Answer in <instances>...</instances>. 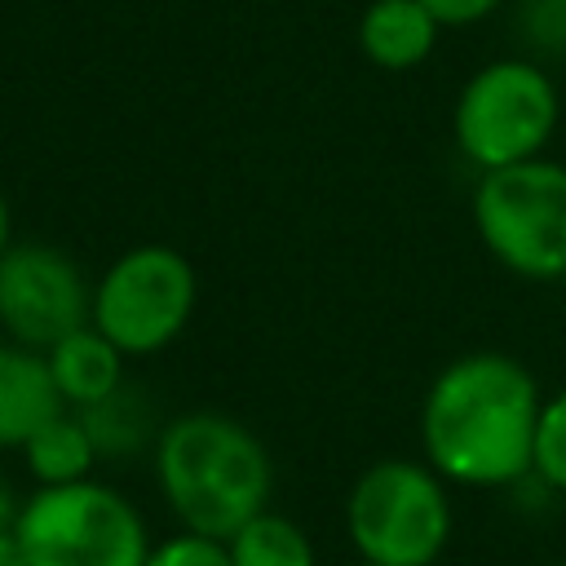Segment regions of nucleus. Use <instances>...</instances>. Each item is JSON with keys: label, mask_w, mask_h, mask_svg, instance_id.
Returning <instances> with one entry per match:
<instances>
[{"label": "nucleus", "mask_w": 566, "mask_h": 566, "mask_svg": "<svg viewBox=\"0 0 566 566\" xmlns=\"http://www.w3.org/2000/svg\"><path fill=\"white\" fill-rule=\"evenodd\" d=\"M486 252L522 279H566V164L544 155L486 168L473 186Z\"/></svg>", "instance_id": "obj_4"}, {"label": "nucleus", "mask_w": 566, "mask_h": 566, "mask_svg": "<svg viewBox=\"0 0 566 566\" xmlns=\"http://www.w3.org/2000/svg\"><path fill=\"white\" fill-rule=\"evenodd\" d=\"M155 473L177 522L212 539H230L248 517L270 509L274 469L265 442L221 411L168 420L155 438Z\"/></svg>", "instance_id": "obj_2"}, {"label": "nucleus", "mask_w": 566, "mask_h": 566, "mask_svg": "<svg viewBox=\"0 0 566 566\" xmlns=\"http://www.w3.org/2000/svg\"><path fill=\"white\" fill-rule=\"evenodd\" d=\"M44 358H49V371H53L62 402L80 411V407H93L124 385V358L128 354L111 336H102L93 323H84V327L66 332L57 345H49Z\"/></svg>", "instance_id": "obj_10"}, {"label": "nucleus", "mask_w": 566, "mask_h": 566, "mask_svg": "<svg viewBox=\"0 0 566 566\" xmlns=\"http://www.w3.org/2000/svg\"><path fill=\"white\" fill-rule=\"evenodd\" d=\"M447 478L433 464L380 460L358 473L345 526L363 562L376 566H433L451 539Z\"/></svg>", "instance_id": "obj_5"}, {"label": "nucleus", "mask_w": 566, "mask_h": 566, "mask_svg": "<svg viewBox=\"0 0 566 566\" xmlns=\"http://www.w3.org/2000/svg\"><path fill=\"white\" fill-rule=\"evenodd\" d=\"M13 531L27 566H142L150 553L133 500L93 478L35 486V495L22 500Z\"/></svg>", "instance_id": "obj_3"}, {"label": "nucleus", "mask_w": 566, "mask_h": 566, "mask_svg": "<svg viewBox=\"0 0 566 566\" xmlns=\"http://www.w3.org/2000/svg\"><path fill=\"white\" fill-rule=\"evenodd\" d=\"M442 27H473V22H482L500 0H420Z\"/></svg>", "instance_id": "obj_17"}, {"label": "nucleus", "mask_w": 566, "mask_h": 566, "mask_svg": "<svg viewBox=\"0 0 566 566\" xmlns=\"http://www.w3.org/2000/svg\"><path fill=\"white\" fill-rule=\"evenodd\" d=\"M442 22L420 0H371L358 18V49L385 71L420 66L438 44Z\"/></svg>", "instance_id": "obj_11"}, {"label": "nucleus", "mask_w": 566, "mask_h": 566, "mask_svg": "<svg viewBox=\"0 0 566 566\" xmlns=\"http://www.w3.org/2000/svg\"><path fill=\"white\" fill-rule=\"evenodd\" d=\"M226 548H230V562L234 566H314L310 535L287 513H270V509H261L256 517H248L226 539Z\"/></svg>", "instance_id": "obj_13"}, {"label": "nucleus", "mask_w": 566, "mask_h": 566, "mask_svg": "<svg viewBox=\"0 0 566 566\" xmlns=\"http://www.w3.org/2000/svg\"><path fill=\"white\" fill-rule=\"evenodd\" d=\"M18 509H22V504H18V495L9 491V482H0V535H4V531H13Z\"/></svg>", "instance_id": "obj_19"}, {"label": "nucleus", "mask_w": 566, "mask_h": 566, "mask_svg": "<svg viewBox=\"0 0 566 566\" xmlns=\"http://www.w3.org/2000/svg\"><path fill=\"white\" fill-rule=\"evenodd\" d=\"M93 318L80 265L49 243H13L0 256V327L27 349H49Z\"/></svg>", "instance_id": "obj_8"}, {"label": "nucleus", "mask_w": 566, "mask_h": 566, "mask_svg": "<svg viewBox=\"0 0 566 566\" xmlns=\"http://www.w3.org/2000/svg\"><path fill=\"white\" fill-rule=\"evenodd\" d=\"M22 460L31 469V478L40 486H62V482H80L88 478L93 460H97V447L80 420V411H57L49 416L27 442H22Z\"/></svg>", "instance_id": "obj_12"}, {"label": "nucleus", "mask_w": 566, "mask_h": 566, "mask_svg": "<svg viewBox=\"0 0 566 566\" xmlns=\"http://www.w3.org/2000/svg\"><path fill=\"white\" fill-rule=\"evenodd\" d=\"M66 402L53 385L49 358L18 340L0 345V451L22 447Z\"/></svg>", "instance_id": "obj_9"}, {"label": "nucleus", "mask_w": 566, "mask_h": 566, "mask_svg": "<svg viewBox=\"0 0 566 566\" xmlns=\"http://www.w3.org/2000/svg\"><path fill=\"white\" fill-rule=\"evenodd\" d=\"M0 566H27V553L18 544V531H4L0 535Z\"/></svg>", "instance_id": "obj_18"}, {"label": "nucleus", "mask_w": 566, "mask_h": 566, "mask_svg": "<svg viewBox=\"0 0 566 566\" xmlns=\"http://www.w3.org/2000/svg\"><path fill=\"white\" fill-rule=\"evenodd\" d=\"M562 566H566V557H562Z\"/></svg>", "instance_id": "obj_22"}, {"label": "nucleus", "mask_w": 566, "mask_h": 566, "mask_svg": "<svg viewBox=\"0 0 566 566\" xmlns=\"http://www.w3.org/2000/svg\"><path fill=\"white\" fill-rule=\"evenodd\" d=\"M146 394L133 385H119L93 407H80V420L97 447V455H133L150 438V411Z\"/></svg>", "instance_id": "obj_14"}, {"label": "nucleus", "mask_w": 566, "mask_h": 566, "mask_svg": "<svg viewBox=\"0 0 566 566\" xmlns=\"http://www.w3.org/2000/svg\"><path fill=\"white\" fill-rule=\"evenodd\" d=\"M354 566H376V562H363V557H358V562H354Z\"/></svg>", "instance_id": "obj_21"}, {"label": "nucleus", "mask_w": 566, "mask_h": 566, "mask_svg": "<svg viewBox=\"0 0 566 566\" xmlns=\"http://www.w3.org/2000/svg\"><path fill=\"white\" fill-rule=\"evenodd\" d=\"M539 385L509 354H464L438 371L420 407L429 464L460 486H509L531 473Z\"/></svg>", "instance_id": "obj_1"}, {"label": "nucleus", "mask_w": 566, "mask_h": 566, "mask_svg": "<svg viewBox=\"0 0 566 566\" xmlns=\"http://www.w3.org/2000/svg\"><path fill=\"white\" fill-rule=\"evenodd\" d=\"M531 469H535L553 491H566V389H557V394L539 407L535 460H531Z\"/></svg>", "instance_id": "obj_15"}, {"label": "nucleus", "mask_w": 566, "mask_h": 566, "mask_svg": "<svg viewBox=\"0 0 566 566\" xmlns=\"http://www.w3.org/2000/svg\"><path fill=\"white\" fill-rule=\"evenodd\" d=\"M199 301L195 265L164 243L128 248L106 265L93 287V327L111 336L128 358L159 354L172 345Z\"/></svg>", "instance_id": "obj_7"}, {"label": "nucleus", "mask_w": 566, "mask_h": 566, "mask_svg": "<svg viewBox=\"0 0 566 566\" xmlns=\"http://www.w3.org/2000/svg\"><path fill=\"white\" fill-rule=\"evenodd\" d=\"M13 248V217H9V203H4V195H0V256Z\"/></svg>", "instance_id": "obj_20"}, {"label": "nucleus", "mask_w": 566, "mask_h": 566, "mask_svg": "<svg viewBox=\"0 0 566 566\" xmlns=\"http://www.w3.org/2000/svg\"><path fill=\"white\" fill-rule=\"evenodd\" d=\"M142 566H234V562H230L226 539H212V535H199V531H181V535H168L164 544H150Z\"/></svg>", "instance_id": "obj_16"}, {"label": "nucleus", "mask_w": 566, "mask_h": 566, "mask_svg": "<svg viewBox=\"0 0 566 566\" xmlns=\"http://www.w3.org/2000/svg\"><path fill=\"white\" fill-rule=\"evenodd\" d=\"M455 146L469 164L504 168L548 146L557 128V88L526 57H504L464 80L455 97Z\"/></svg>", "instance_id": "obj_6"}]
</instances>
